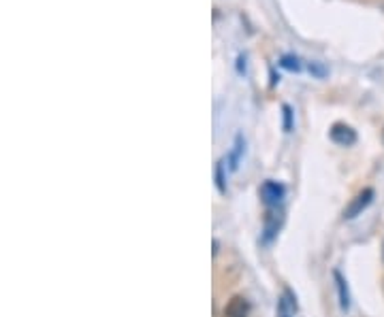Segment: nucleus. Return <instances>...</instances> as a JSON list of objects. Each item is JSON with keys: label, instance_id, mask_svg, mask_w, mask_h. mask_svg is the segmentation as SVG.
<instances>
[{"label": "nucleus", "instance_id": "obj_9", "mask_svg": "<svg viewBox=\"0 0 384 317\" xmlns=\"http://www.w3.org/2000/svg\"><path fill=\"white\" fill-rule=\"evenodd\" d=\"M243 152V147H241V136H237V143H235V152H233V156H231V168L235 170L237 168V160H239V154Z\"/></svg>", "mask_w": 384, "mask_h": 317}, {"label": "nucleus", "instance_id": "obj_5", "mask_svg": "<svg viewBox=\"0 0 384 317\" xmlns=\"http://www.w3.org/2000/svg\"><path fill=\"white\" fill-rule=\"evenodd\" d=\"M277 209V206H275ZM275 209H271L269 213H267V220H265V241H271L277 232V228H280V213H275Z\"/></svg>", "mask_w": 384, "mask_h": 317}, {"label": "nucleus", "instance_id": "obj_4", "mask_svg": "<svg viewBox=\"0 0 384 317\" xmlns=\"http://www.w3.org/2000/svg\"><path fill=\"white\" fill-rule=\"evenodd\" d=\"M224 317H248L250 315V302L243 296H233L224 307Z\"/></svg>", "mask_w": 384, "mask_h": 317}, {"label": "nucleus", "instance_id": "obj_6", "mask_svg": "<svg viewBox=\"0 0 384 317\" xmlns=\"http://www.w3.org/2000/svg\"><path fill=\"white\" fill-rule=\"evenodd\" d=\"M333 277H335V284H337V292H339V307L346 311L348 307H351V292H348V286H346V279L341 277V273L339 270H335L333 273Z\"/></svg>", "mask_w": 384, "mask_h": 317}, {"label": "nucleus", "instance_id": "obj_13", "mask_svg": "<svg viewBox=\"0 0 384 317\" xmlns=\"http://www.w3.org/2000/svg\"><path fill=\"white\" fill-rule=\"evenodd\" d=\"M382 136H384V132H382Z\"/></svg>", "mask_w": 384, "mask_h": 317}, {"label": "nucleus", "instance_id": "obj_7", "mask_svg": "<svg viewBox=\"0 0 384 317\" xmlns=\"http://www.w3.org/2000/svg\"><path fill=\"white\" fill-rule=\"evenodd\" d=\"M280 66L286 68V70H291V73H299V70L303 68V64H301V60L297 56H284L280 60Z\"/></svg>", "mask_w": 384, "mask_h": 317}, {"label": "nucleus", "instance_id": "obj_10", "mask_svg": "<svg viewBox=\"0 0 384 317\" xmlns=\"http://www.w3.org/2000/svg\"><path fill=\"white\" fill-rule=\"evenodd\" d=\"M293 128V111L289 104H284V130L289 132Z\"/></svg>", "mask_w": 384, "mask_h": 317}, {"label": "nucleus", "instance_id": "obj_1", "mask_svg": "<svg viewBox=\"0 0 384 317\" xmlns=\"http://www.w3.org/2000/svg\"><path fill=\"white\" fill-rule=\"evenodd\" d=\"M371 200H374V190H371V188H365L363 192H359V194L351 200V204L346 206L344 218H346V220H355L357 216H361L363 211L371 204Z\"/></svg>", "mask_w": 384, "mask_h": 317}, {"label": "nucleus", "instance_id": "obj_2", "mask_svg": "<svg viewBox=\"0 0 384 317\" xmlns=\"http://www.w3.org/2000/svg\"><path fill=\"white\" fill-rule=\"evenodd\" d=\"M329 136H331L333 143H337L341 147H351V145L357 143V132H355L353 126H348V124H339V122L333 124L331 130H329Z\"/></svg>", "mask_w": 384, "mask_h": 317}, {"label": "nucleus", "instance_id": "obj_11", "mask_svg": "<svg viewBox=\"0 0 384 317\" xmlns=\"http://www.w3.org/2000/svg\"><path fill=\"white\" fill-rule=\"evenodd\" d=\"M277 317H291V311H289V302H286V298H282L280 300V315Z\"/></svg>", "mask_w": 384, "mask_h": 317}, {"label": "nucleus", "instance_id": "obj_8", "mask_svg": "<svg viewBox=\"0 0 384 317\" xmlns=\"http://www.w3.org/2000/svg\"><path fill=\"white\" fill-rule=\"evenodd\" d=\"M216 181H218L220 194H224L226 192V186H224V164L222 162H218V166H216Z\"/></svg>", "mask_w": 384, "mask_h": 317}, {"label": "nucleus", "instance_id": "obj_12", "mask_svg": "<svg viewBox=\"0 0 384 317\" xmlns=\"http://www.w3.org/2000/svg\"><path fill=\"white\" fill-rule=\"evenodd\" d=\"M309 70H314V73H316L318 77H323V75H325V68H323V66H318V64H309Z\"/></svg>", "mask_w": 384, "mask_h": 317}, {"label": "nucleus", "instance_id": "obj_3", "mask_svg": "<svg viewBox=\"0 0 384 317\" xmlns=\"http://www.w3.org/2000/svg\"><path fill=\"white\" fill-rule=\"evenodd\" d=\"M284 194H286L284 186L277 184V181H265V184L261 186V198H263V202H265L269 209H275L277 204H280L282 198H284Z\"/></svg>", "mask_w": 384, "mask_h": 317}]
</instances>
